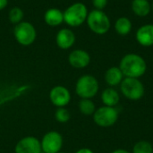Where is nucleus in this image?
<instances>
[{"label":"nucleus","mask_w":153,"mask_h":153,"mask_svg":"<svg viewBox=\"0 0 153 153\" xmlns=\"http://www.w3.org/2000/svg\"><path fill=\"white\" fill-rule=\"evenodd\" d=\"M119 68L125 77L139 79L146 73L147 64L141 56L131 53L123 56Z\"/></svg>","instance_id":"1"},{"label":"nucleus","mask_w":153,"mask_h":153,"mask_svg":"<svg viewBox=\"0 0 153 153\" xmlns=\"http://www.w3.org/2000/svg\"><path fill=\"white\" fill-rule=\"evenodd\" d=\"M88 9L82 3H74L64 12V22L70 27L81 26L87 20Z\"/></svg>","instance_id":"2"},{"label":"nucleus","mask_w":153,"mask_h":153,"mask_svg":"<svg viewBox=\"0 0 153 153\" xmlns=\"http://www.w3.org/2000/svg\"><path fill=\"white\" fill-rule=\"evenodd\" d=\"M100 89L98 80L91 74H84L81 76L75 84V92L81 99L94 98Z\"/></svg>","instance_id":"3"},{"label":"nucleus","mask_w":153,"mask_h":153,"mask_svg":"<svg viewBox=\"0 0 153 153\" xmlns=\"http://www.w3.org/2000/svg\"><path fill=\"white\" fill-rule=\"evenodd\" d=\"M87 24L90 30L99 35L107 33L110 28V21L108 16L101 10H92L88 13Z\"/></svg>","instance_id":"4"},{"label":"nucleus","mask_w":153,"mask_h":153,"mask_svg":"<svg viewBox=\"0 0 153 153\" xmlns=\"http://www.w3.org/2000/svg\"><path fill=\"white\" fill-rule=\"evenodd\" d=\"M13 36L15 40L22 46H30L37 38V30L33 24L29 22H21L14 25Z\"/></svg>","instance_id":"5"},{"label":"nucleus","mask_w":153,"mask_h":153,"mask_svg":"<svg viewBox=\"0 0 153 153\" xmlns=\"http://www.w3.org/2000/svg\"><path fill=\"white\" fill-rule=\"evenodd\" d=\"M120 90L126 99L134 101L141 100L145 92L144 85L138 78H124L120 83Z\"/></svg>","instance_id":"6"},{"label":"nucleus","mask_w":153,"mask_h":153,"mask_svg":"<svg viewBox=\"0 0 153 153\" xmlns=\"http://www.w3.org/2000/svg\"><path fill=\"white\" fill-rule=\"evenodd\" d=\"M93 121L100 127H110L114 126L118 119V111L115 107L103 106L97 108L94 112Z\"/></svg>","instance_id":"7"},{"label":"nucleus","mask_w":153,"mask_h":153,"mask_svg":"<svg viewBox=\"0 0 153 153\" xmlns=\"http://www.w3.org/2000/svg\"><path fill=\"white\" fill-rule=\"evenodd\" d=\"M63 143V136L56 131L48 132L40 141L41 150L45 153H57L61 152Z\"/></svg>","instance_id":"8"},{"label":"nucleus","mask_w":153,"mask_h":153,"mask_svg":"<svg viewBox=\"0 0 153 153\" xmlns=\"http://www.w3.org/2000/svg\"><path fill=\"white\" fill-rule=\"evenodd\" d=\"M51 103L57 108H65L71 101V93L69 90L62 85L55 86L49 92Z\"/></svg>","instance_id":"9"},{"label":"nucleus","mask_w":153,"mask_h":153,"mask_svg":"<svg viewBox=\"0 0 153 153\" xmlns=\"http://www.w3.org/2000/svg\"><path fill=\"white\" fill-rule=\"evenodd\" d=\"M40 141L34 136H26L22 138L14 147L15 153H40Z\"/></svg>","instance_id":"10"},{"label":"nucleus","mask_w":153,"mask_h":153,"mask_svg":"<svg viewBox=\"0 0 153 153\" xmlns=\"http://www.w3.org/2000/svg\"><path fill=\"white\" fill-rule=\"evenodd\" d=\"M68 62L71 66L76 69H82L89 65L91 56L83 49H74L68 56Z\"/></svg>","instance_id":"11"},{"label":"nucleus","mask_w":153,"mask_h":153,"mask_svg":"<svg viewBox=\"0 0 153 153\" xmlns=\"http://www.w3.org/2000/svg\"><path fill=\"white\" fill-rule=\"evenodd\" d=\"M74 32L68 28H64L58 30L56 36V43L61 49H69L75 42Z\"/></svg>","instance_id":"12"},{"label":"nucleus","mask_w":153,"mask_h":153,"mask_svg":"<svg viewBox=\"0 0 153 153\" xmlns=\"http://www.w3.org/2000/svg\"><path fill=\"white\" fill-rule=\"evenodd\" d=\"M136 40L143 47L153 45V24H145L140 27L136 32Z\"/></svg>","instance_id":"13"},{"label":"nucleus","mask_w":153,"mask_h":153,"mask_svg":"<svg viewBox=\"0 0 153 153\" xmlns=\"http://www.w3.org/2000/svg\"><path fill=\"white\" fill-rule=\"evenodd\" d=\"M44 21L48 26H59L64 22V12L58 8H49L44 13Z\"/></svg>","instance_id":"14"},{"label":"nucleus","mask_w":153,"mask_h":153,"mask_svg":"<svg viewBox=\"0 0 153 153\" xmlns=\"http://www.w3.org/2000/svg\"><path fill=\"white\" fill-rule=\"evenodd\" d=\"M123 79H124V74L120 70V68L117 66H112L108 68L105 74V81L107 84L112 88L120 85Z\"/></svg>","instance_id":"15"},{"label":"nucleus","mask_w":153,"mask_h":153,"mask_svg":"<svg viewBox=\"0 0 153 153\" xmlns=\"http://www.w3.org/2000/svg\"><path fill=\"white\" fill-rule=\"evenodd\" d=\"M120 100L119 93L117 90L112 87L105 89L101 93V101L104 106L108 107H115L118 104Z\"/></svg>","instance_id":"16"},{"label":"nucleus","mask_w":153,"mask_h":153,"mask_svg":"<svg viewBox=\"0 0 153 153\" xmlns=\"http://www.w3.org/2000/svg\"><path fill=\"white\" fill-rule=\"evenodd\" d=\"M132 10L137 16L144 17L150 13L151 4L148 0H133Z\"/></svg>","instance_id":"17"},{"label":"nucleus","mask_w":153,"mask_h":153,"mask_svg":"<svg viewBox=\"0 0 153 153\" xmlns=\"http://www.w3.org/2000/svg\"><path fill=\"white\" fill-rule=\"evenodd\" d=\"M115 30L119 35L126 36L129 34L132 30V22L127 17H120L116 21Z\"/></svg>","instance_id":"18"},{"label":"nucleus","mask_w":153,"mask_h":153,"mask_svg":"<svg viewBox=\"0 0 153 153\" xmlns=\"http://www.w3.org/2000/svg\"><path fill=\"white\" fill-rule=\"evenodd\" d=\"M78 108L80 112L85 116H91L96 110V106L91 99H81Z\"/></svg>","instance_id":"19"},{"label":"nucleus","mask_w":153,"mask_h":153,"mask_svg":"<svg viewBox=\"0 0 153 153\" xmlns=\"http://www.w3.org/2000/svg\"><path fill=\"white\" fill-rule=\"evenodd\" d=\"M23 16H24L23 11L22 10V8H20L18 6H14V7L11 8L8 13V19H9L10 22L14 25L22 22Z\"/></svg>","instance_id":"20"},{"label":"nucleus","mask_w":153,"mask_h":153,"mask_svg":"<svg viewBox=\"0 0 153 153\" xmlns=\"http://www.w3.org/2000/svg\"><path fill=\"white\" fill-rule=\"evenodd\" d=\"M152 144L147 141H140L136 143L133 148V153H152Z\"/></svg>","instance_id":"21"},{"label":"nucleus","mask_w":153,"mask_h":153,"mask_svg":"<svg viewBox=\"0 0 153 153\" xmlns=\"http://www.w3.org/2000/svg\"><path fill=\"white\" fill-rule=\"evenodd\" d=\"M71 114L65 108H58L55 112V118L59 123H66L70 120Z\"/></svg>","instance_id":"22"},{"label":"nucleus","mask_w":153,"mask_h":153,"mask_svg":"<svg viewBox=\"0 0 153 153\" xmlns=\"http://www.w3.org/2000/svg\"><path fill=\"white\" fill-rule=\"evenodd\" d=\"M92 4L96 10H101L102 11L107 6L108 0H92Z\"/></svg>","instance_id":"23"},{"label":"nucleus","mask_w":153,"mask_h":153,"mask_svg":"<svg viewBox=\"0 0 153 153\" xmlns=\"http://www.w3.org/2000/svg\"><path fill=\"white\" fill-rule=\"evenodd\" d=\"M8 4V0H0V11L4 10Z\"/></svg>","instance_id":"24"},{"label":"nucleus","mask_w":153,"mask_h":153,"mask_svg":"<svg viewBox=\"0 0 153 153\" xmlns=\"http://www.w3.org/2000/svg\"><path fill=\"white\" fill-rule=\"evenodd\" d=\"M75 153H94L91 149H88V148H82V149H80L78 150Z\"/></svg>","instance_id":"25"},{"label":"nucleus","mask_w":153,"mask_h":153,"mask_svg":"<svg viewBox=\"0 0 153 153\" xmlns=\"http://www.w3.org/2000/svg\"><path fill=\"white\" fill-rule=\"evenodd\" d=\"M111 153H131L129 152L128 151H126V150H123V149H117V150H115L113 151Z\"/></svg>","instance_id":"26"},{"label":"nucleus","mask_w":153,"mask_h":153,"mask_svg":"<svg viewBox=\"0 0 153 153\" xmlns=\"http://www.w3.org/2000/svg\"><path fill=\"white\" fill-rule=\"evenodd\" d=\"M57 153H66V152H57Z\"/></svg>","instance_id":"27"},{"label":"nucleus","mask_w":153,"mask_h":153,"mask_svg":"<svg viewBox=\"0 0 153 153\" xmlns=\"http://www.w3.org/2000/svg\"><path fill=\"white\" fill-rule=\"evenodd\" d=\"M40 153H45V152H40Z\"/></svg>","instance_id":"28"},{"label":"nucleus","mask_w":153,"mask_h":153,"mask_svg":"<svg viewBox=\"0 0 153 153\" xmlns=\"http://www.w3.org/2000/svg\"><path fill=\"white\" fill-rule=\"evenodd\" d=\"M152 153H153V152H152Z\"/></svg>","instance_id":"29"}]
</instances>
